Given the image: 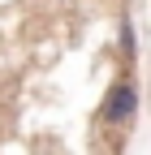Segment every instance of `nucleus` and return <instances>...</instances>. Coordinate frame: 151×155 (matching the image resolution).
<instances>
[{"instance_id": "f257e3e1", "label": "nucleus", "mask_w": 151, "mask_h": 155, "mask_svg": "<svg viewBox=\"0 0 151 155\" xmlns=\"http://www.w3.org/2000/svg\"><path fill=\"white\" fill-rule=\"evenodd\" d=\"M138 116V82L134 78H121V82H112L104 104H99V125L108 129H129Z\"/></svg>"}, {"instance_id": "f03ea898", "label": "nucleus", "mask_w": 151, "mask_h": 155, "mask_svg": "<svg viewBox=\"0 0 151 155\" xmlns=\"http://www.w3.org/2000/svg\"><path fill=\"white\" fill-rule=\"evenodd\" d=\"M121 48H125V61H134V22H129V17H125V22H121Z\"/></svg>"}]
</instances>
